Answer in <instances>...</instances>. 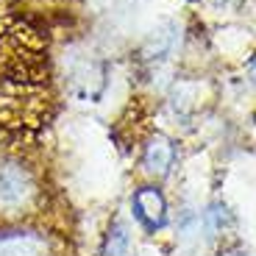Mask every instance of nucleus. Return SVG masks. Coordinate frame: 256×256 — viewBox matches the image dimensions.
Here are the masks:
<instances>
[{
  "label": "nucleus",
  "instance_id": "nucleus-1",
  "mask_svg": "<svg viewBox=\"0 0 256 256\" xmlns=\"http://www.w3.org/2000/svg\"><path fill=\"white\" fill-rule=\"evenodd\" d=\"M131 206H134V214L140 218V223L145 228L156 231L167 223V206H164V198L162 192L154 190V186H142V190L134 192L131 198Z\"/></svg>",
  "mask_w": 256,
  "mask_h": 256
},
{
  "label": "nucleus",
  "instance_id": "nucleus-2",
  "mask_svg": "<svg viewBox=\"0 0 256 256\" xmlns=\"http://www.w3.org/2000/svg\"><path fill=\"white\" fill-rule=\"evenodd\" d=\"M28 190H31V181H28V173L22 167H0V206H6V209L20 206L26 200Z\"/></svg>",
  "mask_w": 256,
  "mask_h": 256
},
{
  "label": "nucleus",
  "instance_id": "nucleus-3",
  "mask_svg": "<svg viewBox=\"0 0 256 256\" xmlns=\"http://www.w3.org/2000/svg\"><path fill=\"white\" fill-rule=\"evenodd\" d=\"M45 254V240L36 234H0V256H42Z\"/></svg>",
  "mask_w": 256,
  "mask_h": 256
},
{
  "label": "nucleus",
  "instance_id": "nucleus-4",
  "mask_svg": "<svg viewBox=\"0 0 256 256\" xmlns=\"http://www.w3.org/2000/svg\"><path fill=\"white\" fill-rule=\"evenodd\" d=\"M173 159H176V150H173V145H170V140H167V136H154L145 148L142 164H145L148 173L167 176V170L173 167Z\"/></svg>",
  "mask_w": 256,
  "mask_h": 256
},
{
  "label": "nucleus",
  "instance_id": "nucleus-5",
  "mask_svg": "<svg viewBox=\"0 0 256 256\" xmlns=\"http://www.w3.org/2000/svg\"><path fill=\"white\" fill-rule=\"evenodd\" d=\"M106 256H128V234L122 226H114V231L109 234V248Z\"/></svg>",
  "mask_w": 256,
  "mask_h": 256
},
{
  "label": "nucleus",
  "instance_id": "nucleus-6",
  "mask_svg": "<svg viewBox=\"0 0 256 256\" xmlns=\"http://www.w3.org/2000/svg\"><path fill=\"white\" fill-rule=\"evenodd\" d=\"M250 76H254V81H256V62H254V67H250Z\"/></svg>",
  "mask_w": 256,
  "mask_h": 256
}]
</instances>
